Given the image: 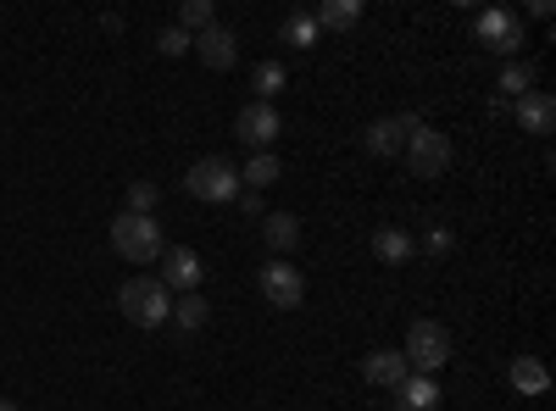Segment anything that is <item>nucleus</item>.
I'll list each match as a JSON object with an SVG mask.
<instances>
[{
	"instance_id": "nucleus-1",
	"label": "nucleus",
	"mask_w": 556,
	"mask_h": 411,
	"mask_svg": "<svg viewBox=\"0 0 556 411\" xmlns=\"http://www.w3.org/2000/svg\"><path fill=\"white\" fill-rule=\"evenodd\" d=\"M117 311L128 317L134 329H162L173 317V290L156 279V272H139V279H128L117 290Z\"/></svg>"
},
{
	"instance_id": "nucleus-2",
	"label": "nucleus",
	"mask_w": 556,
	"mask_h": 411,
	"mask_svg": "<svg viewBox=\"0 0 556 411\" xmlns=\"http://www.w3.org/2000/svg\"><path fill=\"white\" fill-rule=\"evenodd\" d=\"M112 251H117L123 261H134V267H151V261H162V251H167V240H162V222H156V217L117 211V222H112Z\"/></svg>"
},
{
	"instance_id": "nucleus-3",
	"label": "nucleus",
	"mask_w": 556,
	"mask_h": 411,
	"mask_svg": "<svg viewBox=\"0 0 556 411\" xmlns=\"http://www.w3.org/2000/svg\"><path fill=\"white\" fill-rule=\"evenodd\" d=\"M401 356H406V368H412V373L440 378V368L451 361V329H445V323H434V317H417V323L406 329Z\"/></svg>"
},
{
	"instance_id": "nucleus-4",
	"label": "nucleus",
	"mask_w": 556,
	"mask_h": 411,
	"mask_svg": "<svg viewBox=\"0 0 556 411\" xmlns=\"http://www.w3.org/2000/svg\"><path fill=\"white\" fill-rule=\"evenodd\" d=\"M184 190H190L195 201L223 206V201H235V195H240V167L228 162V156H201L190 172H184Z\"/></svg>"
},
{
	"instance_id": "nucleus-5",
	"label": "nucleus",
	"mask_w": 556,
	"mask_h": 411,
	"mask_svg": "<svg viewBox=\"0 0 556 411\" xmlns=\"http://www.w3.org/2000/svg\"><path fill=\"white\" fill-rule=\"evenodd\" d=\"M473 39L484 44V51H495V56H506V62H518V56H523V17L506 12V7H490V12H479Z\"/></svg>"
},
{
	"instance_id": "nucleus-6",
	"label": "nucleus",
	"mask_w": 556,
	"mask_h": 411,
	"mask_svg": "<svg viewBox=\"0 0 556 411\" xmlns=\"http://www.w3.org/2000/svg\"><path fill=\"white\" fill-rule=\"evenodd\" d=\"M406 151V167H412V178H445V167H451V133H440L434 123H424L412 133V140L401 145Z\"/></svg>"
},
{
	"instance_id": "nucleus-7",
	"label": "nucleus",
	"mask_w": 556,
	"mask_h": 411,
	"mask_svg": "<svg viewBox=\"0 0 556 411\" xmlns=\"http://www.w3.org/2000/svg\"><path fill=\"white\" fill-rule=\"evenodd\" d=\"M278 133H285V117H278L267 101L240 106V117H235V140H240V145H251V156H256V151H273Z\"/></svg>"
},
{
	"instance_id": "nucleus-8",
	"label": "nucleus",
	"mask_w": 556,
	"mask_h": 411,
	"mask_svg": "<svg viewBox=\"0 0 556 411\" xmlns=\"http://www.w3.org/2000/svg\"><path fill=\"white\" fill-rule=\"evenodd\" d=\"M262 295H267V306L273 311H295L301 300H306V279H301V267H290V261H267L262 267Z\"/></svg>"
},
{
	"instance_id": "nucleus-9",
	"label": "nucleus",
	"mask_w": 556,
	"mask_h": 411,
	"mask_svg": "<svg viewBox=\"0 0 556 411\" xmlns=\"http://www.w3.org/2000/svg\"><path fill=\"white\" fill-rule=\"evenodd\" d=\"M156 279H162L167 290H178V295H201L206 261H201L190 245H167V251H162V272H156Z\"/></svg>"
},
{
	"instance_id": "nucleus-10",
	"label": "nucleus",
	"mask_w": 556,
	"mask_h": 411,
	"mask_svg": "<svg viewBox=\"0 0 556 411\" xmlns=\"http://www.w3.org/2000/svg\"><path fill=\"white\" fill-rule=\"evenodd\" d=\"M190 51L201 56V67H212V73H228V67L240 62V39H235V28L212 23V28H201V34L190 39Z\"/></svg>"
},
{
	"instance_id": "nucleus-11",
	"label": "nucleus",
	"mask_w": 556,
	"mask_h": 411,
	"mask_svg": "<svg viewBox=\"0 0 556 411\" xmlns=\"http://www.w3.org/2000/svg\"><path fill=\"white\" fill-rule=\"evenodd\" d=\"M362 378L374 384V389H390V395H395V389L412 378V368H406V356H401V350L384 345V350H367V356H362Z\"/></svg>"
},
{
	"instance_id": "nucleus-12",
	"label": "nucleus",
	"mask_w": 556,
	"mask_h": 411,
	"mask_svg": "<svg viewBox=\"0 0 556 411\" xmlns=\"http://www.w3.org/2000/svg\"><path fill=\"white\" fill-rule=\"evenodd\" d=\"M513 112H518V128L534 133V140H545V133L556 128V101L545 95V89H529V95H523Z\"/></svg>"
},
{
	"instance_id": "nucleus-13",
	"label": "nucleus",
	"mask_w": 556,
	"mask_h": 411,
	"mask_svg": "<svg viewBox=\"0 0 556 411\" xmlns=\"http://www.w3.org/2000/svg\"><path fill=\"white\" fill-rule=\"evenodd\" d=\"M262 240H267V251H273L278 261H285V256L301 245V217H295V211H267V217H262Z\"/></svg>"
},
{
	"instance_id": "nucleus-14",
	"label": "nucleus",
	"mask_w": 556,
	"mask_h": 411,
	"mask_svg": "<svg viewBox=\"0 0 556 411\" xmlns=\"http://www.w3.org/2000/svg\"><path fill=\"white\" fill-rule=\"evenodd\" d=\"M401 145H406V133H401L395 117H379V123H367V128H362V151H367V156H379V162L401 156Z\"/></svg>"
},
{
	"instance_id": "nucleus-15",
	"label": "nucleus",
	"mask_w": 556,
	"mask_h": 411,
	"mask_svg": "<svg viewBox=\"0 0 556 411\" xmlns=\"http://www.w3.org/2000/svg\"><path fill=\"white\" fill-rule=\"evenodd\" d=\"M395 411H440V378H424V373H412L401 389H395V400H390Z\"/></svg>"
},
{
	"instance_id": "nucleus-16",
	"label": "nucleus",
	"mask_w": 556,
	"mask_h": 411,
	"mask_svg": "<svg viewBox=\"0 0 556 411\" xmlns=\"http://www.w3.org/2000/svg\"><path fill=\"white\" fill-rule=\"evenodd\" d=\"M412 234L406 228H395V222H384V228H374V256L384 261V267H401V261H412Z\"/></svg>"
},
{
	"instance_id": "nucleus-17",
	"label": "nucleus",
	"mask_w": 556,
	"mask_h": 411,
	"mask_svg": "<svg viewBox=\"0 0 556 411\" xmlns=\"http://www.w3.org/2000/svg\"><path fill=\"white\" fill-rule=\"evenodd\" d=\"M506 378H513L518 395H545V389H551V373H545L540 356H518L513 368H506Z\"/></svg>"
},
{
	"instance_id": "nucleus-18",
	"label": "nucleus",
	"mask_w": 556,
	"mask_h": 411,
	"mask_svg": "<svg viewBox=\"0 0 556 411\" xmlns=\"http://www.w3.org/2000/svg\"><path fill=\"white\" fill-rule=\"evenodd\" d=\"M167 323H178L184 334H201L206 323H212V306H206V295H178L173 300V317Z\"/></svg>"
},
{
	"instance_id": "nucleus-19",
	"label": "nucleus",
	"mask_w": 556,
	"mask_h": 411,
	"mask_svg": "<svg viewBox=\"0 0 556 411\" xmlns=\"http://www.w3.org/2000/svg\"><path fill=\"white\" fill-rule=\"evenodd\" d=\"M278 172H285V167H278V156L273 151H256L245 167H240V190H267V184H278Z\"/></svg>"
},
{
	"instance_id": "nucleus-20",
	"label": "nucleus",
	"mask_w": 556,
	"mask_h": 411,
	"mask_svg": "<svg viewBox=\"0 0 556 411\" xmlns=\"http://www.w3.org/2000/svg\"><path fill=\"white\" fill-rule=\"evenodd\" d=\"M312 23H317V28H334V34H345V28H356V23H362V0H323Z\"/></svg>"
},
{
	"instance_id": "nucleus-21",
	"label": "nucleus",
	"mask_w": 556,
	"mask_h": 411,
	"mask_svg": "<svg viewBox=\"0 0 556 411\" xmlns=\"http://www.w3.org/2000/svg\"><path fill=\"white\" fill-rule=\"evenodd\" d=\"M495 89H501V95H513V101H523L529 89H534V67L529 62H506L501 78H495Z\"/></svg>"
},
{
	"instance_id": "nucleus-22",
	"label": "nucleus",
	"mask_w": 556,
	"mask_h": 411,
	"mask_svg": "<svg viewBox=\"0 0 556 411\" xmlns=\"http://www.w3.org/2000/svg\"><path fill=\"white\" fill-rule=\"evenodd\" d=\"M212 23H217V7H212V0H184V7H178V28L190 34V39H195L201 28H212Z\"/></svg>"
},
{
	"instance_id": "nucleus-23",
	"label": "nucleus",
	"mask_w": 556,
	"mask_h": 411,
	"mask_svg": "<svg viewBox=\"0 0 556 411\" xmlns=\"http://www.w3.org/2000/svg\"><path fill=\"white\" fill-rule=\"evenodd\" d=\"M251 89H256V101H267V106H273V95L285 89V62H256Z\"/></svg>"
},
{
	"instance_id": "nucleus-24",
	"label": "nucleus",
	"mask_w": 556,
	"mask_h": 411,
	"mask_svg": "<svg viewBox=\"0 0 556 411\" xmlns=\"http://www.w3.org/2000/svg\"><path fill=\"white\" fill-rule=\"evenodd\" d=\"M278 34H285V44H295V51H312V44H317V23L306 12H290Z\"/></svg>"
},
{
	"instance_id": "nucleus-25",
	"label": "nucleus",
	"mask_w": 556,
	"mask_h": 411,
	"mask_svg": "<svg viewBox=\"0 0 556 411\" xmlns=\"http://www.w3.org/2000/svg\"><path fill=\"white\" fill-rule=\"evenodd\" d=\"M156 195H162V190L139 178V184H128V211H134V217H151V211H156Z\"/></svg>"
},
{
	"instance_id": "nucleus-26",
	"label": "nucleus",
	"mask_w": 556,
	"mask_h": 411,
	"mask_svg": "<svg viewBox=\"0 0 556 411\" xmlns=\"http://www.w3.org/2000/svg\"><path fill=\"white\" fill-rule=\"evenodd\" d=\"M424 251H429V256H451V251H456V234H451V228H440V222H429Z\"/></svg>"
},
{
	"instance_id": "nucleus-27",
	"label": "nucleus",
	"mask_w": 556,
	"mask_h": 411,
	"mask_svg": "<svg viewBox=\"0 0 556 411\" xmlns=\"http://www.w3.org/2000/svg\"><path fill=\"white\" fill-rule=\"evenodd\" d=\"M162 56H184V51H190V34H184V28H162Z\"/></svg>"
},
{
	"instance_id": "nucleus-28",
	"label": "nucleus",
	"mask_w": 556,
	"mask_h": 411,
	"mask_svg": "<svg viewBox=\"0 0 556 411\" xmlns=\"http://www.w3.org/2000/svg\"><path fill=\"white\" fill-rule=\"evenodd\" d=\"M235 201H240V211H245V217H267V211H262V195H256V190H240Z\"/></svg>"
},
{
	"instance_id": "nucleus-29",
	"label": "nucleus",
	"mask_w": 556,
	"mask_h": 411,
	"mask_svg": "<svg viewBox=\"0 0 556 411\" xmlns=\"http://www.w3.org/2000/svg\"><path fill=\"white\" fill-rule=\"evenodd\" d=\"M0 411H17V406H12V400H0Z\"/></svg>"
}]
</instances>
